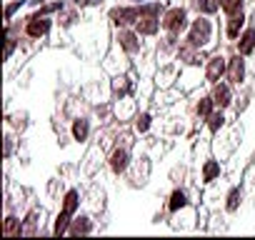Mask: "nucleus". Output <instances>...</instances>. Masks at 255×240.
I'll use <instances>...</instances> for the list:
<instances>
[{"label": "nucleus", "mask_w": 255, "mask_h": 240, "mask_svg": "<svg viewBox=\"0 0 255 240\" xmlns=\"http://www.w3.org/2000/svg\"><path fill=\"white\" fill-rule=\"evenodd\" d=\"M213 35H215V25L208 15H198L195 20H190V28H188V38L195 48H208L213 43Z\"/></svg>", "instance_id": "1"}, {"label": "nucleus", "mask_w": 255, "mask_h": 240, "mask_svg": "<svg viewBox=\"0 0 255 240\" xmlns=\"http://www.w3.org/2000/svg\"><path fill=\"white\" fill-rule=\"evenodd\" d=\"M190 28V18H188V10L175 5V8H168L163 13V30L165 33H173V35H180Z\"/></svg>", "instance_id": "2"}, {"label": "nucleus", "mask_w": 255, "mask_h": 240, "mask_svg": "<svg viewBox=\"0 0 255 240\" xmlns=\"http://www.w3.org/2000/svg\"><path fill=\"white\" fill-rule=\"evenodd\" d=\"M143 35L138 33V30H128V28H120L118 33H115V43H118V48L123 50V53H128V55H138L140 50H143V40H140Z\"/></svg>", "instance_id": "3"}, {"label": "nucleus", "mask_w": 255, "mask_h": 240, "mask_svg": "<svg viewBox=\"0 0 255 240\" xmlns=\"http://www.w3.org/2000/svg\"><path fill=\"white\" fill-rule=\"evenodd\" d=\"M50 28H53V20L45 13H40V10L25 20V35L33 38V40H43L50 33Z\"/></svg>", "instance_id": "4"}, {"label": "nucleus", "mask_w": 255, "mask_h": 240, "mask_svg": "<svg viewBox=\"0 0 255 240\" xmlns=\"http://www.w3.org/2000/svg\"><path fill=\"white\" fill-rule=\"evenodd\" d=\"M225 73H228V58H225V55L215 53V55H210V58L205 60L203 78H205L210 85H213V83H220V80L225 78Z\"/></svg>", "instance_id": "5"}, {"label": "nucleus", "mask_w": 255, "mask_h": 240, "mask_svg": "<svg viewBox=\"0 0 255 240\" xmlns=\"http://www.w3.org/2000/svg\"><path fill=\"white\" fill-rule=\"evenodd\" d=\"M133 158H130V150H128L125 145H115L113 153L108 155V168L113 175H125L128 168H130Z\"/></svg>", "instance_id": "6"}, {"label": "nucleus", "mask_w": 255, "mask_h": 240, "mask_svg": "<svg viewBox=\"0 0 255 240\" xmlns=\"http://www.w3.org/2000/svg\"><path fill=\"white\" fill-rule=\"evenodd\" d=\"M110 23L115 25V28H125V25H135L138 23V18H140V8L138 5H118V8H113L110 10Z\"/></svg>", "instance_id": "7"}, {"label": "nucleus", "mask_w": 255, "mask_h": 240, "mask_svg": "<svg viewBox=\"0 0 255 240\" xmlns=\"http://www.w3.org/2000/svg\"><path fill=\"white\" fill-rule=\"evenodd\" d=\"M205 55H203V50L200 48H195L190 40H183L180 45H178V53H175V60L180 63V65H185V68H200V60H203Z\"/></svg>", "instance_id": "8"}, {"label": "nucleus", "mask_w": 255, "mask_h": 240, "mask_svg": "<svg viewBox=\"0 0 255 240\" xmlns=\"http://www.w3.org/2000/svg\"><path fill=\"white\" fill-rule=\"evenodd\" d=\"M225 78H228V83H233V85H243L245 78H248L245 55H240L238 50H235V55L228 58V73H225Z\"/></svg>", "instance_id": "9"}, {"label": "nucleus", "mask_w": 255, "mask_h": 240, "mask_svg": "<svg viewBox=\"0 0 255 240\" xmlns=\"http://www.w3.org/2000/svg\"><path fill=\"white\" fill-rule=\"evenodd\" d=\"M210 98H213L215 108L228 110V108L233 105V100H235V95H233V83H223V80H220V83H213Z\"/></svg>", "instance_id": "10"}, {"label": "nucleus", "mask_w": 255, "mask_h": 240, "mask_svg": "<svg viewBox=\"0 0 255 240\" xmlns=\"http://www.w3.org/2000/svg\"><path fill=\"white\" fill-rule=\"evenodd\" d=\"M178 45H180L178 35L168 33V38H163V40L158 43V65L170 63V58H175V53H178Z\"/></svg>", "instance_id": "11"}, {"label": "nucleus", "mask_w": 255, "mask_h": 240, "mask_svg": "<svg viewBox=\"0 0 255 240\" xmlns=\"http://www.w3.org/2000/svg\"><path fill=\"white\" fill-rule=\"evenodd\" d=\"M163 28V18H155V15H140L138 23H135V30L143 35V38H155Z\"/></svg>", "instance_id": "12"}, {"label": "nucleus", "mask_w": 255, "mask_h": 240, "mask_svg": "<svg viewBox=\"0 0 255 240\" xmlns=\"http://www.w3.org/2000/svg\"><path fill=\"white\" fill-rule=\"evenodd\" d=\"M220 175H223V163L218 158L203 160V168H200V183L203 185H210V183L220 180Z\"/></svg>", "instance_id": "13"}, {"label": "nucleus", "mask_w": 255, "mask_h": 240, "mask_svg": "<svg viewBox=\"0 0 255 240\" xmlns=\"http://www.w3.org/2000/svg\"><path fill=\"white\" fill-rule=\"evenodd\" d=\"M133 88H135V80L128 73H120V75L113 78V98L115 100H125L128 95L133 93Z\"/></svg>", "instance_id": "14"}, {"label": "nucleus", "mask_w": 255, "mask_h": 240, "mask_svg": "<svg viewBox=\"0 0 255 240\" xmlns=\"http://www.w3.org/2000/svg\"><path fill=\"white\" fill-rule=\"evenodd\" d=\"M245 20H248L245 10L228 15V20H225V38H228V40H238V35H240L243 28H245Z\"/></svg>", "instance_id": "15"}, {"label": "nucleus", "mask_w": 255, "mask_h": 240, "mask_svg": "<svg viewBox=\"0 0 255 240\" xmlns=\"http://www.w3.org/2000/svg\"><path fill=\"white\" fill-rule=\"evenodd\" d=\"M235 50L240 53V55H253L255 53V28H245L240 35H238V40H235Z\"/></svg>", "instance_id": "16"}, {"label": "nucleus", "mask_w": 255, "mask_h": 240, "mask_svg": "<svg viewBox=\"0 0 255 240\" xmlns=\"http://www.w3.org/2000/svg\"><path fill=\"white\" fill-rule=\"evenodd\" d=\"M178 60L175 63H165V65H160V70H158V75H155V83H158V88H170L173 85V80L178 78Z\"/></svg>", "instance_id": "17"}, {"label": "nucleus", "mask_w": 255, "mask_h": 240, "mask_svg": "<svg viewBox=\"0 0 255 240\" xmlns=\"http://www.w3.org/2000/svg\"><path fill=\"white\" fill-rule=\"evenodd\" d=\"M93 230H95V223L90 215H75L68 228V235H90Z\"/></svg>", "instance_id": "18"}, {"label": "nucleus", "mask_w": 255, "mask_h": 240, "mask_svg": "<svg viewBox=\"0 0 255 240\" xmlns=\"http://www.w3.org/2000/svg\"><path fill=\"white\" fill-rule=\"evenodd\" d=\"M80 205H83V195H80V190H78V188L65 190V195H63V208H60V210H65V213H70V215H78Z\"/></svg>", "instance_id": "19"}, {"label": "nucleus", "mask_w": 255, "mask_h": 240, "mask_svg": "<svg viewBox=\"0 0 255 240\" xmlns=\"http://www.w3.org/2000/svg\"><path fill=\"white\" fill-rule=\"evenodd\" d=\"M190 205V200H188V193L183 190V188H175L173 193H170V198H168V210L173 213V215H178L180 210H185Z\"/></svg>", "instance_id": "20"}, {"label": "nucleus", "mask_w": 255, "mask_h": 240, "mask_svg": "<svg viewBox=\"0 0 255 240\" xmlns=\"http://www.w3.org/2000/svg\"><path fill=\"white\" fill-rule=\"evenodd\" d=\"M70 133H73V140L85 143V140L90 138V120H88V118H75V120H73Z\"/></svg>", "instance_id": "21"}, {"label": "nucleus", "mask_w": 255, "mask_h": 240, "mask_svg": "<svg viewBox=\"0 0 255 240\" xmlns=\"http://www.w3.org/2000/svg\"><path fill=\"white\" fill-rule=\"evenodd\" d=\"M243 205V188L240 185H233L225 195V213H238Z\"/></svg>", "instance_id": "22"}, {"label": "nucleus", "mask_w": 255, "mask_h": 240, "mask_svg": "<svg viewBox=\"0 0 255 240\" xmlns=\"http://www.w3.org/2000/svg\"><path fill=\"white\" fill-rule=\"evenodd\" d=\"M193 8L198 10V15H215L218 10H223V0H193Z\"/></svg>", "instance_id": "23"}, {"label": "nucleus", "mask_w": 255, "mask_h": 240, "mask_svg": "<svg viewBox=\"0 0 255 240\" xmlns=\"http://www.w3.org/2000/svg\"><path fill=\"white\" fill-rule=\"evenodd\" d=\"M205 123H208V130H210L213 135H218V133L225 128V110L215 108V110L208 115V120H205Z\"/></svg>", "instance_id": "24"}, {"label": "nucleus", "mask_w": 255, "mask_h": 240, "mask_svg": "<svg viewBox=\"0 0 255 240\" xmlns=\"http://www.w3.org/2000/svg\"><path fill=\"white\" fill-rule=\"evenodd\" d=\"M73 218H75V215L60 210V213L55 215V220H53V235H65L68 228H70V223H73Z\"/></svg>", "instance_id": "25"}, {"label": "nucleus", "mask_w": 255, "mask_h": 240, "mask_svg": "<svg viewBox=\"0 0 255 240\" xmlns=\"http://www.w3.org/2000/svg\"><path fill=\"white\" fill-rule=\"evenodd\" d=\"M3 233H5L8 238H18V235H23V220L15 218V215H8L5 223H3Z\"/></svg>", "instance_id": "26"}, {"label": "nucleus", "mask_w": 255, "mask_h": 240, "mask_svg": "<svg viewBox=\"0 0 255 240\" xmlns=\"http://www.w3.org/2000/svg\"><path fill=\"white\" fill-rule=\"evenodd\" d=\"M133 125H135V133H148L150 125H153V115L150 113H135L133 115Z\"/></svg>", "instance_id": "27"}, {"label": "nucleus", "mask_w": 255, "mask_h": 240, "mask_svg": "<svg viewBox=\"0 0 255 240\" xmlns=\"http://www.w3.org/2000/svg\"><path fill=\"white\" fill-rule=\"evenodd\" d=\"M215 110V103H213V98L210 95H205V98H200L198 100V105H195V115L200 118V120H208V115Z\"/></svg>", "instance_id": "28"}, {"label": "nucleus", "mask_w": 255, "mask_h": 240, "mask_svg": "<svg viewBox=\"0 0 255 240\" xmlns=\"http://www.w3.org/2000/svg\"><path fill=\"white\" fill-rule=\"evenodd\" d=\"M243 8H245V0H223V13H225V15L240 13Z\"/></svg>", "instance_id": "29"}, {"label": "nucleus", "mask_w": 255, "mask_h": 240, "mask_svg": "<svg viewBox=\"0 0 255 240\" xmlns=\"http://www.w3.org/2000/svg\"><path fill=\"white\" fill-rule=\"evenodd\" d=\"M18 8H23V0H20V3H10V5H8V10H5V18H8V23L13 20V13H15Z\"/></svg>", "instance_id": "30"}]
</instances>
